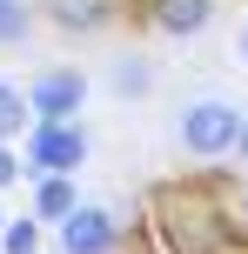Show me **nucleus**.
<instances>
[{"label":"nucleus","mask_w":248,"mask_h":254,"mask_svg":"<svg viewBox=\"0 0 248 254\" xmlns=\"http://www.w3.org/2000/svg\"><path fill=\"white\" fill-rule=\"evenodd\" d=\"M242 107L235 101H222V94H208V101H195V107H181V147L195 154V161H222V154H235V140H242Z\"/></svg>","instance_id":"obj_1"},{"label":"nucleus","mask_w":248,"mask_h":254,"mask_svg":"<svg viewBox=\"0 0 248 254\" xmlns=\"http://www.w3.org/2000/svg\"><path fill=\"white\" fill-rule=\"evenodd\" d=\"M27 174H81L87 161V127L81 121H34V134L20 140Z\"/></svg>","instance_id":"obj_2"},{"label":"nucleus","mask_w":248,"mask_h":254,"mask_svg":"<svg viewBox=\"0 0 248 254\" xmlns=\"http://www.w3.org/2000/svg\"><path fill=\"white\" fill-rule=\"evenodd\" d=\"M27 101H34V121H81L87 74H81V67H40L34 87H27Z\"/></svg>","instance_id":"obj_3"},{"label":"nucleus","mask_w":248,"mask_h":254,"mask_svg":"<svg viewBox=\"0 0 248 254\" xmlns=\"http://www.w3.org/2000/svg\"><path fill=\"white\" fill-rule=\"evenodd\" d=\"M121 248V214L101 201H81L61 221V254H114Z\"/></svg>","instance_id":"obj_4"},{"label":"nucleus","mask_w":248,"mask_h":254,"mask_svg":"<svg viewBox=\"0 0 248 254\" xmlns=\"http://www.w3.org/2000/svg\"><path fill=\"white\" fill-rule=\"evenodd\" d=\"M141 13H148V27H155V34H168V40H195V34H208L215 0H141Z\"/></svg>","instance_id":"obj_5"},{"label":"nucleus","mask_w":248,"mask_h":254,"mask_svg":"<svg viewBox=\"0 0 248 254\" xmlns=\"http://www.w3.org/2000/svg\"><path fill=\"white\" fill-rule=\"evenodd\" d=\"M40 13L61 34H107L121 20V0H40Z\"/></svg>","instance_id":"obj_6"},{"label":"nucleus","mask_w":248,"mask_h":254,"mask_svg":"<svg viewBox=\"0 0 248 254\" xmlns=\"http://www.w3.org/2000/svg\"><path fill=\"white\" fill-rule=\"evenodd\" d=\"M81 207L74 194V174H34V221H47V228H61L67 214Z\"/></svg>","instance_id":"obj_7"},{"label":"nucleus","mask_w":248,"mask_h":254,"mask_svg":"<svg viewBox=\"0 0 248 254\" xmlns=\"http://www.w3.org/2000/svg\"><path fill=\"white\" fill-rule=\"evenodd\" d=\"M20 134H34V101L13 80H0V140H20Z\"/></svg>","instance_id":"obj_8"},{"label":"nucleus","mask_w":248,"mask_h":254,"mask_svg":"<svg viewBox=\"0 0 248 254\" xmlns=\"http://www.w3.org/2000/svg\"><path fill=\"white\" fill-rule=\"evenodd\" d=\"M107 80H114V94H121V101H141V94H155V67H148L141 54H121Z\"/></svg>","instance_id":"obj_9"},{"label":"nucleus","mask_w":248,"mask_h":254,"mask_svg":"<svg viewBox=\"0 0 248 254\" xmlns=\"http://www.w3.org/2000/svg\"><path fill=\"white\" fill-rule=\"evenodd\" d=\"M34 34V0H0V47H20Z\"/></svg>","instance_id":"obj_10"},{"label":"nucleus","mask_w":248,"mask_h":254,"mask_svg":"<svg viewBox=\"0 0 248 254\" xmlns=\"http://www.w3.org/2000/svg\"><path fill=\"white\" fill-rule=\"evenodd\" d=\"M40 228H47V221H34V214L7 221V234H0V254H40Z\"/></svg>","instance_id":"obj_11"},{"label":"nucleus","mask_w":248,"mask_h":254,"mask_svg":"<svg viewBox=\"0 0 248 254\" xmlns=\"http://www.w3.org/2000/svg\"><path fill=\"white\" fill-rule=\"evenodd\" d=\"M20 174H27V154L13 147V140H0V194H7V188H13Z\"/></svg>","instance_id":"obj_12"},{"label":"nucleus","mask_w":248,"mask_h":254,"mask_svg":"<svg viewBox=\"0 0 248 254\" xmlns=\"http://www.w3.org/2000/svg\"><path fill=\"white\" fill-rule=\"evenodd\" d=\"M235 221H242V241H248V188H242V201H235Z\"/></svg>","instance_id":"obj_13"},{"label":"nucleus","mask_w":248,"mask_h":254,"mask_svg":"<svg viewBox=\"0 0 248 254\" xmlns=\"http://www.w3.org/2000/svg\"><path fill=\"white\" fill-rule=\"evenodd\" d=\"M235 161L248 167V121H242V140H235Z\"/></svg>","instance_id":"obj_14"},{"label":"nucleus","mask_w":248,"mask_h":254,"mask_svg":"<svg viewBox=\"0 0 248 254\" xmlns=\"http://www.w3.org/2000/svg\"><path fill=\"white\" fill-rule=\"evenodd\" d=\"M242 61H248V27H242Z\"/></svg>","instance_id":"obj_15"}]
</instances>
